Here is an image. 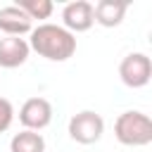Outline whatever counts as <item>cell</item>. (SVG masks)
I'll list each match as a JSON object with an SVG mask.
<instances>
[{
	"label": "cell",
	"mask_w": 152,
	"mask_h": 152,
	"mask_svg": "<svg viewBox=\"0 0 152 152\" xmlns=\"http://www.w3.org/2000/svg\"><path fill=\"white\" fill-rule=\"evenodd\" d=\"M95 24L93 19V2L88 0H71L62 10V26L69 33H83Z\"/></svg>",
	"instance_id": "cell-6"
},
{
	"label": "cell",
	"mask_w": 152,
	"mask_h": 152,
	"mask_svg": "<svg viewBox=\"0 0 152 152\" xmlns=\"http://www.w3.org/2000/svg\"><path fill=\"white\" fill-rule=\"evenodd\" d=\"M31 55L28 40L19 36H5L0 38V66L2 69H17L21 66Z\"/></svg>",
	"instance_id": "cell-7"
},
{
	"label": "cell",
	"mask_w": 152,
	"mask_h": 152,
	"mask_svg": "<svg viewBox=\"0 0 152 152\" xmlns=\"http://www.w3.org/2000/svg\"><path fill=\"white\" fill-rule=\"evenodd\" d=\"M17 7H19L31 21H33V19H50V14H52V10H55L52 0H19Z\"/></svg>",
	"instance_id": "cell-11"
},
{
	"label": "cell",
	"mask_w": 152,
	"mask_h": 152,
	"mask_svg": "<svg viewBox=\"0 0 152 152\" xmlns=\"http://www.w3.org/2000/svg\"><path fill=\"white\" fill-rule=\"evenodd\" d=\"M114 135L126 147H145L152 142V119L145 112L128 109V112L116 116Z\"/></svg>",
	"instance_id": "cell-2"
},
{
	"label": "cell",
	"mask_w": 152,
	"mask_h": 152,
	"mask_svg": "<svg viewBox=\"0 0 152 152\" xmlns=\"http://www.w3.org/2000/svg\"><path fill=\"white\" fill-rule=\"evenodd\" d=\"M119 78L128 88H142L152 78V59L145 52H131L119 64Z\"/></svg>",
	"instance_id": "cell-4"
},
{
	"label": "cell",
	"mask_w": 152,
	"mask_h": 152,
	"mask_svg": "<svg viewBox=\"0 0 152 152\" xmlns=\"http://www.w3.org/2000/svg\"><path fill=\"white\" fill-rule=\"evenodd\" d=\"M126 10H128V2L124 0H100L97 5H93V19L104 28H114L124 21Z\"/></svg>",
	"instance_id": "cell-8"
},
{
	"label": "cell",
	"mask_w": 152,
	"mask_h": 152,
	"mask_svg": "<svg viewBox=\"0 0 152 152\" xmlns=\"http://www.w3.org/2000/svg\"><path fill=\"white\" fill-rule=\"evenodd\" d=\"M102 133H104V119L93 109H83L69 119V138L76 140L78 145H93L102 138Z\"/></svg>",
	"instance_id": "cell-3"
},
{
	"label": "cell",
	"mask_w": 152,
	"mask_h": 152,
	"mask_svg": "<svg viewBox=\"0 0 152 152\" xmlns=\"http://www.w3.org/2000/svg\"><path fill=\"white\" fill-rule=\"evenodd\" d=\"M14 121V107L7 97H0V133H5Z\"/></svg>",
	"instance_id": "cell-12"
},
{
	"label": "cell",
	"mask_w": 152,
	"mask_h": 152,
	"mask_svg": "<svg viewBox=\"0 0 152 152\" xmlns=\"http://www.w3.org/2000/svg\"><path fill=\"white\" fill-rule=\"evenodd\" d=\"M0 31L5 36H24L33 31V21L17 7V5H7L0 10Z\"/></svg>",
	"instance_id": "cell-9"
},
{
	"label": "cell",
	"mask_w": 152,
	"mask_h": 152,
	"mask_svg": "<svg viewBox=\"0 0 152 152\" xmlns=\"http://www.w3.org/2000/svg\"><path fill=\"white\" fill-rule=\"evenodd\" d=\"M19 121L26 131H43L52 121V104L45 97H28L19 107Z\"/></svg>",
	"instance_id": "cell-5"
},
{
	"label": "cell",
	"mask_w": 152,
	"mask_h": 152,
	"mask_svg": "<svg viewBox=\"0 0 152 152\" xmlns=\"http://www.w3.org/2000/svg\"><path fill=\"white\" fill-rule=\"evenodd\" d=\"M28 48L50 62H66L76 52V36L57 24H38L31 31Z\"/></svg>",
	"instance_id": "cell-1"
},
{
	"label": "cell",
	"mask_w": 152,
	"mask_h": 152,
	"mask_svg": "<svg viewBox=\"0 0 152 152\" xmlns=\"http://www.w3.org/2000/svg\"><path fill=\"white\" fill-rule=\"evenodd\" d=\"M10 152H45V140L36 131H19L10 140Z\"/></svg>",
	"instance_id": "cell-10"
}]
</instances>
